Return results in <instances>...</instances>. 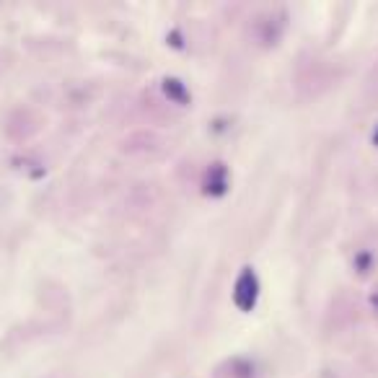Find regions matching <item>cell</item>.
<instances>
[{"instance_id": "obj_1", "label": "cell", "mask_w": 378, "mask_h": 378, "mask_svg": "<svg viewBox=\"0 0 378 378\" xmlns=\"http://www.w3.org/2000/svg\"><path fill=\"white\" fill-rule=\"evenodd\" d=\"M257 295H259V283H257V275L251 272V270H244L236 280V290H233V301L239 306L241 311H251L254 309V303H257Z\"/></svg>"}]
</instances>
